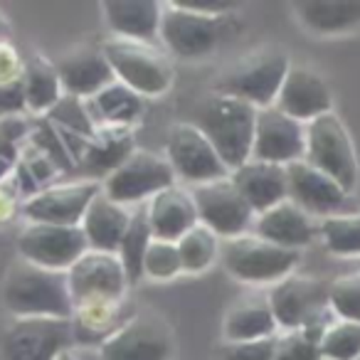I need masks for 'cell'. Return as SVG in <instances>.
Returning <instances> with one entry per match:
<instances>
[{"label":"cell","mask_w":360,"mask_h":360,"mask_svg":"<svg viewBox=\"0 0 360 360\" xmlns=\"http://www.w3.org/2000/svg\"><path fill=\"white\" fill-rule=\"evenodd\" d=\"M3 306L15 319H72L67 271L45 269L18 257L3 279Z\"/></svg>","instance_id":"1"},{"label":"cell","mask_w":360,"mask_h":360,"mask_svg":"<svg viewBox=\"0 0 360 360\" xmlns=\"http://www.w3.org/2000/svg\"><path fill=\"white\" fill-rule=\"evenodd\" d=\"M257 109L247 101L225 94H207L193 106L191 124L202 131L225 165L237 170L252 158Z\"/></svg>","instance_id":"2"},{"label":"cell","mask_w":360,"mask_h":360,"mask_svg":"<svg viewBox=\"0 0 360 360\" xmlns=\"http://www.w3.org/2000/svg\"><path fill=\"white\" fill-rule=\"evenodd\" d=\"M289 70L291 60L284 47H257L222 72L215 82V94L235 96L255 109H266L276 104Z\"/></svg>","instance_id":"3"},{"label":"cell","mask_w":360,"mask_h":360,"mask_svg":"<svg viewBox=\"0 0 360 360\" xmlns=\"http://www.w3.org/2000/svg\"><path fill=\"white\" fill-rule=\"evenodd\" d=\"M101 50L114 72V79L139 96L165 94L173 84V62L160 45L109 37L101 42Z\"/></svg>","instance_id":"4"},{"label":"cell","mask_w":360,"mask_h":360,"mask_svg":"<svg viewBox=\"0 0 360 360\" xmlns=\"http://www.w3.org/2000/svg\"><path fill=\"white\" fill-rule=\"evenodd\" d=\"M230 15H200L183 11L173 3H163L160 15V47L180 60L210 57L232 35Z\"/></svg>","instance_id":"5"},{"label":"cell","mask_w":360,"mask_h":360,"mask_svg":"<svg viewBox=\"0 0 360 360\" xmlns=\"http://www.w3.org/2000/svg\"><path fill=\"white\" fill-rule=\"evenodd\" d=\"M304 160L319 168L321 173H326L328 178H333L345 193H353L358 188L360 168L353 139H350L343 119L335 111L306 124Z\"/></svg>","instance_id":"6"},{"label":"cell","mask_w":360,"mask_h":360,"mask_svg":"<svg viewBox=\"0 0 360 360\" xmlns=\"http://www.w3.org/2000/svg\"><path fill=\"white\" fill-rule=\"evenodd\" d=\"M222 266L245 284H279L294 274L301 252L269 245L255 235H242L220 245Z\"/></svg>","instance_id":"7"},{"label":"cell","mask_w":360,"mask_h":360,"mask_svg":"<svg viewBox=\"0 0 360 360\" xmlns=\"http://www.w3.org/2000/svg\"><path fill=\"white\" fill-rule=\"evenodd\" d=\"M175 173L165 155L136 148L109 178L101 183V193L119 205H141L158 195L160 191L175 186Z\"/></svg>","instance_id":"8"},{"label":"cell","mask_w":360,"mask_h":360,"mask_svg":"<svg viewBox=\"0 0 360 360\" xmlns=\"http://www.w3.org/2000/svg\"><path fill=\"white\" fill-rule=\"evenodd\" d=\"M72 309L79 304H124L129 279L119 257L109 252H84L67 269Z\"/></svg>","instance_id":"9"},{"label":"cell","mask_w":360,"mask_h":360,"mask_svg":"<svg viewBox=\"0 0 360 360\" xmlns=\"http://www.w3.org/2000/svg\"><path fill=\"white\" fill-rule=\"evenodd\" d=\"M165 160L173 168L175 178L191 186H205L215 180L230 178V168L220 158L210 141L193 124L170 126L165 139Z\"/></svg>","instance_id":"10"},{"label":"cell","mask_w":360,"mask_h":360,"mask_svg":"<svg viewBox=\"0 0 360 360\" xmlns=\"http://www.w3.org/2000/svg\"><path fill=\"white\" fill-rule=\"evenodd\" d=\"M173 330L163 316L143 311L121 323L111 338L101 343V360H170Z\"/></svg>","instance_id":"11"},{"label":"cell","mask_w":360,"mask_h":360,"mask_svg":"<svg viewBox=\"0 0 360 360\" xmlns=\"http://www.w3.org/2000/svg\"><path fill=\"white\" fill-rule=\"evenodd\" d=\"M191 193L200 225L212 230L220 240H235V237L247 235V230H252L255 225V210L247 205V200L230 178L195 186Z\"/></svg>","instance_id":"12"},{"label":"cell","mask_w":360,"mask_h":360,"mask_svg":"<svg viewBox=\"0 0 360 360\" xmlns=\"http://www.w3.org/2000/svg\"><path fill=\"white\" fill-rule=\"evenodd\" d=\"M101 193V183L94 180H75L37 191L22 202L20 212L30 225H57L79 227L86 207Z\"/></svg>","instance_id":"13"},{"label":"cell","mask_w":360,"mask_h":360,"mask_svg":"<svg viewBox=\"0 0 360 360\" xmlns=\"http://www.w3.org/2000/svg\"><path fill=\"white\" fill-rule=\"evenodd\" d=\"M276 326L284 330H299L319 326L328 309V284L311 276H286L266 294Z\"/></svg>","instance_id":"14"},{"label":"cell","mask_w":360,"mask_h":360,"mask_svg":"<svg viewBox=\"0 0 360 360\" xmlns=\"http://www.w3.org/2000/svg\"><path fill=\"white\" fill-rule=\"evenodd\" d=\"M75 343L70 319H18L3 335L6 360H57Z\"/></svg>","instance_id":"15"},{"label":"cell","mask_w":360,"mask_h":360,"mask_svg":"<svg viewBox=\"0 0 360 360\" xmlns=\"http://www.w3.org/2000/svg\"><path fill=\"white\" fill-rule=\"evenodd\" d=\"M84 252H89L82 227L27 225L18 235V255L30 264L67 271Z\"/></svg>","instance_id":"16"},{"label":"cell","mask_w":360,"mask_h":360,"mask_svg":"<svg viewBox=\"0 0 360 360\" xmlns=\"http://www.w3.org/2000/svg\"><path fill=\"white\" fill-rule=\"evenodd\" d=\"M306 150V124L291 119L276 106L257 109L252 160L289 165L304 160Z\"/></svg>","instance_id":"17"},{"label":"cell","mask_w":360,"mask_h":360,"mask_svg":"<svg viewBox=\"0 0 360 360\" xmlns=\"http://www.w3.org/2000/svg\"><path fill=\"white\" fill-rule=\"evenodd\" d=\"M286 191H289L286 200L301 207L309 217L338 215V210L345 205V198H348V193L333 178L321 173L306 160H296V163L286 165Z\"/></svg>","instance_id":"18"},{"label":"cell","mask_w":360,"mask_h":360,"mask_svg":"<svg viewBox=\"0 0 360 360\" xmlns=\"http://www.w3.org/2000/svg\"><path fill=\"white\" fill-rule=\"evenodd\" d=\"M274 106L301 124H311L319 116L333 111V96L319 72L304 65H291Z\"/></svg>","instance_id":"19"},{"label":"cell","mask_w":360,"mask_h":360,"mask_svg":"<svg viewBox=\"0 0 360 360\" xmlns=\"http://www.w3.org/2000/svg\"><path fill=\"white\" fill-rule=\"evenodd\" d=\"M55 67L62 82V91L77 99H89L111 82H116L101 45L72 47L67 55H62L60 62H55Z\"/></svg>","instance_id":"20"},{"label":"cell","mask_w":360,"mask_h":360,"mask_svg":"<svg viewBox=\"0 0 360 360\" xmlns=\"http://www.w3.org/2000/svg\"><path fill=\"white\" fill-rule=\"evenodd\" d=\"M101 13L111 37L146 45H160V15L163 3L155 0H106Z\"/></svg>","instance_id":"21"},{"label":"cell","mask_w":360,"mask_h":360,"mask_svg":"<svg viewBox=\"0 0 360 360\" xmlns=\"http://www.w3.org/2000/svg\"><path fill=\"white\" fill-rule=\"evenodd\" d=\"M252 235L269 242V245L301 252V247L314 242V237L319 235V227L311 222V217L301 207H296L291 200H284L255 217Z\"/></svg>","instance_id":"22"},{"label":"cell","mask_w":360,"mask_h":360,"mask_svg":"<svg viewBox=\"0 0 360 360\" xmlns=\"http://www.w3.org/2000/svg\"><path fill=\"white\" fill-rule=\"evenodd\" d=\"M146 210H148V225L153 232V240L173 242V245H178L180 237L200 222L193 193L178 186L165 188L158 195L150 198Z\"/></svg>","instance_id":"23"},{"label":"cell","mask_w":360,"mask_h":360,"mask_svg":"<svg viewBox=\"0 0 360 360\" xmlns=\"http://www.w3.org/2000/svg\"><path fill=\"white\" fill-rule=\"evenodd\" d=\"M230 180L242 193L247 205L255 210V215H262L269 207L279 205L289 198L286 191V165L264 163V160H247L237 170L230 173Z\"/></svg>","instance_id":"24"},{"label":"cell","mask_w":360,"mask_h":360,"mask_svg":"<svg viewBox=\"0 0 360 360\" xmlns=\"http://www.w3.org/2000/svg\"><path fill=\"white\" fill-rule=\"evenodd\" d=\"M134 136L131 129H96V136L86 141L79 160L75 163L79 180L109 178L131 153H134Z\"/></svg>","instance_id":"25"},{"label":"cell","mask_w":360,"mask_h":360,"mask_svg":"<svg viewBox=\"0 0 360 360\" xmlns=\"http://www.w3.org/2000/svg\"><path fill=\"white\" fill-rule=\"evenodd\" d=\"M131 222V210L119 202L109 200L104 193L91 200V205L86 207L84 220H82V232L86 237V245L94 252H109L116 255L121 245V237L126 235Z\"/></svg>","instance_id":"26"},{"label":"cell","mask_w":360,"mask_h":360,"mask_svg":"<svg viewBox=\"0 0 360 360\" xmlns=\"http://www.w3.org/2000/svg\"><path fill=\"white\" fill-rule=\"evenodd\" d=\"M294 13L311 35H345L360 27V0H301Z\"/></svg>","instance_id":"27"},{"label":"cell","mask_w":360,"mask_h":360,"mask_svg":"<svg viewBox=\"0 0 360 360\" xmlns=\"http://www.w3.org/2000/svg\"><path fill=\"white\" fill-rule=\"evenodd\" d=\"M276 319L266 296H245L230 306L222 321V338L225 343H250V340L274 338Z\"/></svg>","instance_id":"28"},{"label":"cell","mask_w":360,"mask_h":360,"mask_svg":"<svg viewBox=\"0 0 360 360\" xmlns=\"http://www.w3.org/2000/svg\"><path fill=\"white\" fill-rule=\"evenodd\" d=\"M84 106L96 129H131L143 116V96L121 82H111L94 96L84 99Z\"/></svg>","instance_id":"29"},{"label":"cell","mask_w":360,"mask_h":360,"mask_svg":"<svg viewBox=\"0 0 360 360\" xmlns=\"http://www.w3.org/2000/svg\"><path fill=\"white\" fill-rule=\"evenodd\" d=\"M22 89H25V104L32 114H45L62 99V82L57 75L55 62L47 57H30L22 67Z\"/></svg>","instance_id":"30"},{"label":"cell","mask_w":360,"mask_h":360,"mask_svg":"<svg viewBox=\"0 0 360 360\" xmlns=\"http://www.w3.org/2000/svg\"><path fill=\"white\" fill-rule=\"evenodd\" d=\"M150 242H153V232H150L148 225V210H146V205L136 207V210H131L129 230L121 237V245L116 250V257H119L131 286L139 284L141 276H143V259Z\"/></svg>","instance_id":"31"},{"label":"cell","mask_w":360,"mask_h":360,"mask_svg":"<svg viewBox=\"0 0 360 360\" xmlns=\"http://www.w3.org/2000/svg\"><path fill=\"white\" fill-rule=\"evenodd\" d=\"M220 237L198 222L191 232H186L178 240V255L183 271L186 274H200L207 266H212V262L220 257Z\"/></svg>","instance_id":"32"},{"label":"cell","mask_w":360,"mask_h":360,"mask_svg":"<svg viewBox=\"0 0 360 360\" xmlns=\"http://www.w3.org/2000/svg\"><path fill=\"white\" fill-rule=\"evenodd\" d=\"M319 235L330 255L360 257V212L323 217L319 225Z\"/></svg>","instance_id":"33"},{"label":"cell","mask_w":360,"mask_h":360,"mask_svg":"<svg viewBox=\"0 0 360 360\" xmlns=\"http://www.w3.org/2000/svg\"><path fill=\"white\" fill-rule=\"evenodd\" d=\"M52 126H57L60 131H67V134H75L79 139L91 141L96 136V126L91 121L89 111L84 106V99H77V96L62 94V99L47 111L45 116Z\"/></svg>","instance_id":"34"},{"label":"cell","mask_w":360,"mask_h":360,"mask_svg":"<svg viewBox=\"0 0 360 360\" xmlns=\"http://www.w3.org/2000/svg\"><path fill=\"white\" fill-rule=\"evenodd\" d=\"M321 358L323 360H358L360 358V323L335 321L326 326L321 335Z\"/></svg>","instance_id":"35"},{"label":"cell","mask_w":360,"mask_h":360,"mask_svg":"<svg viewBox=\"0 0 360 360\" xmlns=\"http://www.w3.org/2000/svg\"><path fill=\"white\" fill-rule=\"evenodd\" d=\"M323 326H309L299 330H284V335L276 338L274 360H323L321 358V335Z\"/></svg>","instance_id":"36"},{"label":"cell","mask_w":360,"mask_h":360,"mask_svg":"<svg viewBox=\"0 0 360 360\" xmlns=\"http://www.w3.org/2000/svg\"><path fill=\"white\" fill-rule=\"evenodd\" d=\"M328 309L338 321L360 323V274H345L330 281Z\"/></svg>","instance_id":"37"},{"label":"cell","mask_w":360,"mask_h":360,"mask_svg":"<svg viewBox=\"0 0 360 360\" xmlns=\"http://www.w3.org/2000/svg\"><path fill=\"white\" fill-rule=\"evenodd\" d=\"M183 274V264H180L178 245L173 242H160L153 240L146 252L143 259V276H150L155 281H168Z\"/></svg>","instance_id":"38"},{"label":"cell","mask_w":360,"mask_h":360,"mask_svg":"<svg viewBox=\"0 0 360 360\" xmlns=\"http://www.w3.org/2000/svg\"><path fill=\"white\" fill-rule=\"evenodd\" d=\"M276 335L274 338L250 340V343H227L220 350L222 360H274Z\"/></svg>","instance_id":"39"},{"label":"cell","mask_w":360,"mask_h":360,"mask_svg":"<svg viewBox=\"0 0 360 360\" xmlns=\"http://www.w3.org/2000/svg\"><path fill=\"white\" fill-rule=\"evenodd\" d=\"M22 111H27L22 79L11 82V84H0V119L22 116Z\"/></svg>","instance_id":"40"},{"label":"cell","mask_w":360,"mask_h":360,"mask_svg":"<svg viewBox=\"0 0 360 360\" xmlns=\"http://www.w3.org/2000/svg\"><path fill=\"white\" fill-rule=\"evenodd\" d=\"M22 67L25 60L15 50L13 42H0V84H11V82L22 79Z\"/></svg>","instance_id":"41"},{"label":"cell","mask_w":360,"mask_h":360,"mask_svg":"<svg viewBox=\"0 0 360 360\" xmlns=\"http://www.w3.org/2000/svg\"><path fill=\"white\" fill-rule=\"evenodd\" d=\"M170 3L183 11L200 13V15H230L240 8V3L235 0H170Z\"/></svg>","instance_id":"42"},{"label":"cell","mask_w":360,"mask_h":360,"mask_svg":"<svg viewBox=\"0 0 360 360\" xmlns=\"http://www.w3.org/2000/svg\"><path fill=\"white\" fill-rule=\"evenodd\" d=\"M20 188L15 180H3L0 183V225L8 220H13L18 210H20Z\"/></svg>","instance_id":"43"},{"label":"cell","mask_w":360,"mask_h":360,"mask_svg":"<svg viewBox=\"0 0 360 360\" xmlns=\"http://www.w3.org/2000/svg\"><path fill=\"white\" fill-rule=\"evenodd\" d=\"M0 42H11V25L3 13H0Z\"/></svg>","instance_id":"44"},{"label":"cell","mask_w":360,"mask_h":360,"mask_svg":"<svg viewBox=\"0 0 360 360\" xmlns=\"http://www.w3.org/2000/svg\"><path fill=\"white\" fill-rule=\"evenodd\" d=\"M57 360H75V358H72V353H70V350H67V353H62Z\"/></svg>","instance_id":"45"},{"label":"cell","mask_w":360,"mask_h":360,"mask_svg":"<svg viewBox=\"0 0 360 360\" xmlns=\"http://www.w3.org/2000/svg\"><path fill=\"white\" fill-rule=\"evenodd\" d=\"M358 274H360V271H358Z\"/></svg>","instance_id":"46"},{"label":"cell","mask_w":360,"mask_h":360,"mask_svg":"<svg viewBox=\"0 0 360 360\" xmlns=\"http://www.w3.org/2000/svg\"><path fill=\"white\" fill-rule=\"evenodd\" d=\"M358 360H360V358H358Z\"/></svg>","instance_id":"47"}]
</instances>
